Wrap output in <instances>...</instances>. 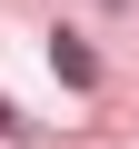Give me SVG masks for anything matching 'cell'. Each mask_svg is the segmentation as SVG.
<instances>
[{
	"mask_svg": "<svg viewBox=\"0 0 139 149\" xmlns=\"http://www.w3.org/2000/svg\"><path fill=\"white\" fill-rule=\"evenodd\" d=\"M50 70H60V80H70V90H90V80H99V60H90V50H80V40H70V30H60V40H50Z\"/></svg>",
	"mask_w": 139,
	"mask_h": 149,
	"instance_id": "6da1fadb",
	"label": "cell"
}]
</instances>
